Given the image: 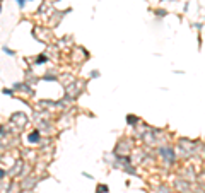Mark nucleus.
Here are the masks:
<instances>
[{
  "label": "nucleus",
  "instance_id": "obj_1",
  "mask_svg": "<svg viewBox=\"0 0 205 193\" xmlns=\"http://www.w3.org/2000/svg\"><path fill=\"white\" fill-rule=\"evenodd\" d=\"M31 140L36 142V140H38V133H33V135H31Z\"/></svg>",
  "mask_w": 205,
  "mask_h": 193
}]
</instances>
